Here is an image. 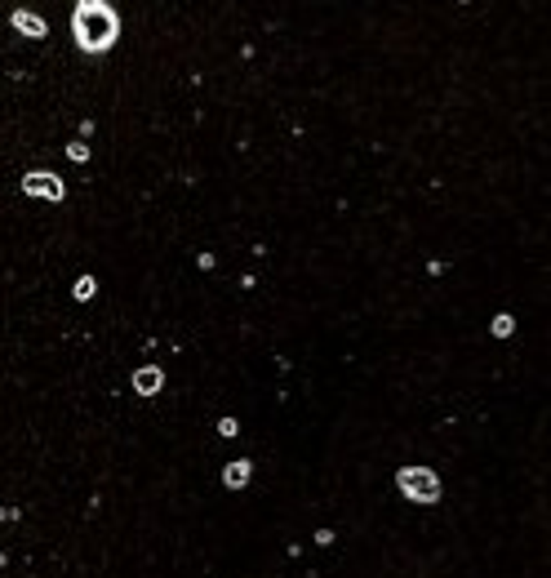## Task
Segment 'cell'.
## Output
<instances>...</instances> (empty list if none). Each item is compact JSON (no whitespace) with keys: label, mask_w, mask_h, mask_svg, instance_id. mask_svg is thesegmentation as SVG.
I'll return each mask as SVG.
<instances>
[{"label":"cell","mask_w":551,"mask_h":578,"mask_svg":"<svg viewBox=\"0 0 551 578\" xmlns=\"http://www.w3.org/2000/svg\"><path fill=\"white\" fill-rule=\"evenodd\" d=\"M218 432L223 436H236V418H218Z\"/></svg>","instance_id":"30bf717a"},{"label":"cell","mask_w":551,"mask_h":578,"mask_svg":"<svg viewBox=\"0 0 551 578\" xmlns=\"http://www.w3.org/2000/svg\"><path fill=\"white\" fill-rule=\"evenodd\" d=\"M249 472H254V462H249V458L227 462V467H223V485H227V489H245V485H249Z\"/></svg>","instance_id":"8992f818"},{"label":"cell","mask_w":551,"mask_h":578,"mask_svg":"<svg viewBox=\"0 0 551 578\" xmlns=\"http://www.w3.org/2000/svg\"><path fill=\"white\" fill-rule=\"evenodd\" d=\"M23 196H40V201H62L67 187H62V178H58V174H49V169H31V174H23Z\"/></svg>","instance_id":"3957f363"},{"label":"cell","mask_w":551,"mask_h":578,"mask_svg":"<svg viewBox=\"0 0 551 578\" xmlns=\"http://www.w3.org/2000/svg\"><path fill=\"white\" fill-rule=\"evenodd\" d=\"M165 387V369H156V365H143L138 374H133V391L138 396H156Z\"/></svg>","instance_id":"5b68a950"},{"label":"cell","mask_w":551,"mask_h":578,"mask_svg":"<svg viewBox=\"0 0 551 578\" xmlns=\"http://www.w3.org/2000/svg\"><path fill=\"white\" fill-rule=\"evenodd\" d=\"M9 23H13V31H23V36H36V40L49 31V23L40 18V13H31V9H13Z\"/></svg>","instance_id":"277c9868"},{"label":"cell","mask_w":551,"mask_h":578,"mask_svg":"<svg viewBox=\"0 0 551 578\" xmlns=\"http://www.w3.org/2000/svg\"><path fill=\"white\" fill-rule=\"evenodd\" d=\"M72 36L85 54H107L121 36V13H116L107 0H76L72 13Z\"/></svg>","instance_id":"6da1fadb"},{"label":"cell","mask_w":551,"mask_h":578,"mask_svg":"<svg viewBox=\"0 0 551 578\" xmlns=\"http://www.w3.org/2000/svg\"><path fill=\"white\" fill-rule=\"evenodd\" d=\"M511 325H516V321L507 316V311H503V316H494V338H507V334H511Z\"/></svg>","instance_id":"ba28073f"},{"label":"cell","mask_w":551,"mask_h":578,"mask_svg":"<svg viewBox=\"0 0 551 578\" xmlns=\"http://www.w3.org/2000/svg\"><path fill=\"white\" fill-rule=\"evenodd\" d=\"M396 485L409 503H436L440 499V476L431 467H400L396 472Z\"/></svg>","instance_id":"7a4b0ae2"},{"label":"cell","mask_w":551,"mask_h":578,"mask_svg":"<svg viewBox=\"0 0 551 578\" xmlns=\"http://www.w3.org/2000/svg\"><path fill=\"white\" fill-rule=\"evenodd\" d=\"M67 156H72L76 165H85V160H89V147H85V143H72V147H67Z\"/></svg>","instance_id":"9c48e42d"},{"label":"cell","mask_w":551,"mask_h":578,"mask_svg":"<svg viewBox=\"0 0 551 578\" xmlns=\"http://www.w3.org/2000/svg\"><path fill=\"white\" fill-rule=\"evenodd\" d=\"M94 294H98V280H94V276H80L76 289H72V299H76V303H89Z\"/></svg>","instance_id":"52a82bcc"}]
</instances>
